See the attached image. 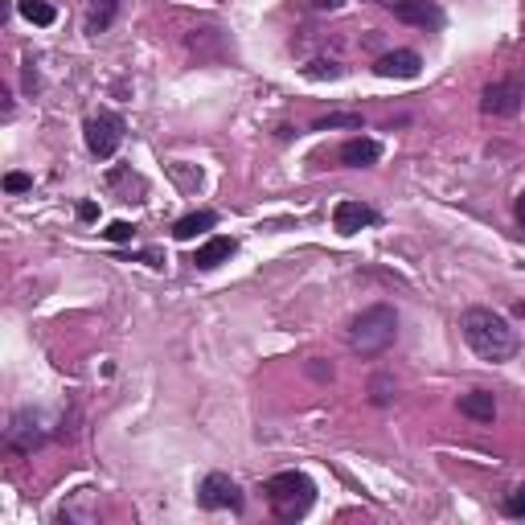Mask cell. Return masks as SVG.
Masks as SVG:
<instances>
[{"label": "cell", "mask_w": 525, "mask_h": 525, "mask_svg": "<svg viewBox=\"0 0 525 525\" xmlns=\"http://www.w3.org/2000/svg\"><path fill=\"white\" fill-rule=\"evenodd\" d=\"M459 328H464L468 349L480 361H492V365L517 357V349H521V341H517V333L509 328V320L492 308H468L464 316H459Z\"/></svg>", "instance_id": "cell-1"}, {"label": "cell", "mask_w": 525, "mask_h": 525, "mask_svg": "<svg viewBox=\"0 0 525 525\" xmlns=\"http://www.w3.org/2000/svg\"><path fill=\"white\" fill-rule=\"evenodd\" d=\"M394 341H398V312H394V304H369V308H361L357 316H353L349 349L357 353V357H377V353H386Z\"/></svg>", "instance_id": "cell-2"}, {"label": "cell", "mask_w": 525, "mask_h": 525, "mask_svg": "<svg viewBox=\"0 0 525 525\" xmlns=\"http://www.w3.org/2000/svg\"><path fill=\"white\" fill-rule=\"evenodd\" d=\"M262 492H267V500H271L279 521H300V517L312 509V500H316V484H312L304 472H275L267 484H262Z\"/></svg>", "instance_id": "cell-3"}, {"label": "cell", "mask_w": 525, "mask_h": 525, "mask_svg": "<svg viewBox=\"0 0 525 525\" xmlns=\"http://www.w3.org/2000/svg\"><path fill=\"white\" fill-rule=\"evenodd\" d=\"M82 139H87L90 156H98V160H111V156L119 152V144H123V119L115 111L90 115L87 128H82Z\"/></svg>", "instance_id": "cell-4"}, {"label": "cell", "mask_w": 525, "mask_h": 525, "mask_svg": "<svg viewBox=\"0 0 525 525\" xmlns=\"http://www.w3.org/2000/svg\"><path fill=\"white\" fill-rule=\"evenodd\" d=\"M525 103V82L521 78H500L489 82L480 95V111L484 115H517Z\"/></svg>", "instance_id": "cell-5"}, {"label": "cell", "mask_w": 525, "mask_h": 525, "mask_svg": "<svg viewBox=\"0 0 525 525\" xmlns=\"http://www.w3.org/2000/svg\"><path fill=\"white\" fill-rule=\"evenodd\" d=\"M197 500H201V509H242V492H238V484L230 480L226 472H210L201 480V489H197Z\"/></svg>", "instance_id": "cell-6"}, {"label": "cell", "mask_w": 525, "mask_h": 525, "mask_svg": "<svg viewBox=\"0 0 525 525\" xmlns=\"http://www.w3.org/2000/svg\"><path fill=\"white\" fill-rule=\"evenodd\" d=\"M394 8L402 25H418V29H439L443 25V13L435 0H386Z\"/></svg>", "instance_id": "cell-7"}, {"label": "cell", "mask_w": 525, "mask_h": 525, "mask_svg": "<svg viewBox=\"0 0 525 525\" xmlns=\"http://www.w3.org/2000/svg\"><path fill=\"white\" fill-rule=\"evenodd\" d=\"M377 221V210L374 205H365V201H336V210H333V226L341 230V234H357L361 226H374Z\"/></svg>", "instance_id": "cell-8"}, {"label": "cell", "mask_w": 525, "mask_h": 525, "mask_svg": "<svg viewBox=\"0 0 525 525\" xmlns=\"http://www.w3.org/2000/svg\"><path fill=\"white\" fill-rule=\"evenodd\" d=\"M374 70L382 74V78H418V70H423V57H418L415 49H394V54L377 57Z\"/></svg>", "instance_id": "cell-9"}, {"label": "cell", "mask_w": 525, "mask_h": 525, "mask_svg": "<svg viewBox=\"0 0 525 525\" xmlns=\"http://www.w3.org/2000/svg\"><path fill=\"white\" fill-rule=\"evenodd\" d=\"M382 160V144L369 136H353L341 144V164L345 169H369V164Z\"/></svg>", "instance_id": "cell-10"}, {"label": "cell", "mask_w": 525, "mask_h": 525, "mask_svg": "<svg viewBox=\"0 0 525 525\" xmlns=\"http://www.w3.org/2000/svg\"><path fill=\"white\" fill-rule=\"evenodd\" d=\"M234 251H238V242H234V238L218 234V238H210V242H201V246H197V254H193V267H197V271H213V267H221V262H226Z\"/></svg>", "instance_id": "cell-11"}, {"label": "cell", "mask_w": 525, "mask_h": 525, "mask_svg": "<svg viewBox=\"0 0 525 525\" xmlns=\"http://www.w3.org/2000/svg\"><path fill=\"white\" fill-rule=\"evenodd\" d=\"M459 415L464 418H476V423H492L497 418V398L489 390H468L459 398Z\"/></svg>", "instance_id": "cell-12"}, {"label": "cell", "mask_w": 525, "mask_h": 525, "mask_svg": "<svg viewBox=\"0 0 525 525\" xmlns=\"http://www.w3.org/2000/svg\"><path fill=\"white\" fill-rule=\"evenodd\" d=\"M213 226H218V213H213V210H197V213H185V218L172 226V238L189 242V238L205 234V230H213Z\"/></svg>", "instance_id": "cell-13"}, {"label": "cell", "mask_w": 525, "mask_h": 525, "mask_svg": "<svg viewBox=\"0 0 525 525\" xmlns=\"http://www.w3.org/2000/svg\"><path fill=\"white\" fill-rule=\"evenodd\" d=\"M115 13H119V0H90V13H87V33L98 37V33L111 29Z\"/></svg>", "instance_id": "cell-14"}, {"label": "cell", "mask_w": 525, "mask_h": 525, "mask_svg": "<svg viewBox=\"0 0 525 525\" xmlns=\"http://www.w3.org/2000/svg\"><path fill=\"white\" fill-rule=\"evenodd\" d=\"M16 13H21L25 21L41 25V29L57 21V8H54V5H46V0H16Z\"/></svg>", "instance_id": "cell-15"}, {"label": "cell", "mask_w": 525, "mask_h": 525, "mask_svg": "<svg viewBox=\"0 0 525 525\" xmlns=\"http://www.w3.org/2000/svg\"><path fill=\"white\" fill-rule=\"evenodd\" d=\"M333 128H353V131H361V115H357V111H336V115H324V119L312 123V131H333Z\"/></svg>", "instance_id": "cell-16"}, {"label": "cell", "mask_w": 525, "mask_h": 525, "mask_svg": "<svg viewBox=\"0 0 525 525\" xmlns=\"http://www.w3.org/2000/svg\"><path fill=\"white\" fill-rule=\"evenodd\" d=\"M304 74H308V78H341L345 74V66L341 62H333V57H316V62H308L304 66Z\"/></svg>", "instance_id": "cell-17"}, {"label": "cell", "mask_w": 525, "mask_h": 525, "mask_svg": "<svg viewBox=\"0 0 525 525\" xmlns=\"http://www.w3.org/2000/svg\"><path fill=\"white\" fill-rule=\"evenodd\" d=\"M394 398V382L390 377H374V386H369V402H374V407H386V402Z\"/></svg>", "instance_id": "cell-18"}, {"label": "cell", "mask_w": 525, "mask_h": 525, "mask_svg": "<svg viewBox=\"0 0 525 525\" xmlns=\"http://www.w3.org/2000/svg\"><path fill=\"white\" fill-rule=\"evenodd\" d=\"M103 238L107 242H131V238H136V226H131V221H111V226L103 230Z\"/></svg>", "instance_id": "cell-19"}, {"label": "cell", "mask_w": 525, "mask_h": 525, "mask_svg": "<svg viewBox=\"0 0 525 525\" xmlns=\"http://www.w3.org/2000/svg\"><path fill=\"white\" fill-rule=\"evenodd\" d=\"M5 189H8V193H25V189H33V177H29V172H8Z\"/></svg>", "instance_id": "cell-20"}, {"label": "cell", "mask_w": 525, "mask_h": 525, "mask_svg": "<svg viewBox=\"0 0 525 525\" xmlns=\"http://www.w3.org/2000/svg\"><path fill=\"white\" fill-rule=\"evenodd\" d=\"M505 513H509V517H525V484L505 500Z\"/></svg>", "instance_id": "cell-21"}, {"label": "cell", "mask_w": 525, "mask_h": 525, "mask_svg": "<svg viewBox=\"0 0 525 525\" xmlns=\"http://www.w3.org/2000/svg\"><path fill=\"white\" fill-rule=\"evenodd\" d=\"M308 374H312V377H320V382H333V365H316V361H312Z\"/></svg>", "instance_id": "cell-22"}, {"label": "cell", "mask_w": 525, "mask_h": 525, "mask_svg": "<svg viewBox=\"0 0 525 525\" xmlns=\"http://www.w3.org/2000/svg\"><path fill=\"white\" fill-rule=\"evenodd\" d=\"M78 218H82V221H95V218H98V205H95V201H82V205H78Z\"/></svg>", "instance_id": "cell-23"}, {"label": "cell", "mask_w": 525, "mask_h": 525, "mask_svg": "<svg viewBox=\"0 0 525 525\" xmlns=\"http://www.w3.org/2000/svg\"><path fill=\"white\" fill-rule=\"evenodd\" d=\"M341 5H345V0H312V8H316V13H336Z\"/></svg>", "instance_id": "cell-24"}, {"label": "cell", "mask_w": 525, "mask_h": 525, "mask_svg": "<svg viewBox=\"0 0 525 525\" xmlns=\"http://www.w3.org/2000/svg\"><path fill=\"white\" fill-rule=\"evenodd\" d=\"M517 226H521V238H525V193L517 197Z\"/></svg>", "instance_id": "cell-25"}, {"label": "cell", "mask_w": 525, "mask_h": 525, "mask_svg": "<svg viewBox=\"0 0 525 525\" xmlns=\"http://www.w3.org/2000/svg\"><path fill=\"white\" fill-rule=\"evenodd\" d=\"M513 316H521V320H525V300H517V304H513Z\"/></svg>", "instance_id": "cell-26"}]
</instances>
